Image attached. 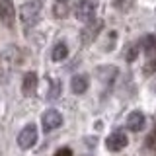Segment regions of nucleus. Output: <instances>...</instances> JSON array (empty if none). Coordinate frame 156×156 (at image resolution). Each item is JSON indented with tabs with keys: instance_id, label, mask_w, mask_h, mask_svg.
<instances>
[{
	"instance_id": "nucleus-14",
	"label": "nucleus",
	"mask_w": 156,
	"mask_h": 156,
	"mask_svg": "<svg viewBox=\"0 0 156 156\" xmlns=\"http://www.w3.org/2000/svg\"><path fill=\"white\" fill-rule=\"evenodd\" d=\"M58 94H61V84H58V80H53V88L49 92V100H57Z\"/></svg>"
},
{
	"instance_id": "nucleus-4",
	"label": "nucleus",
	"mask_w": 156,
	"mask_h": 156,
	"mask_svg": "<svg viewBox=\"0 0 156 156\" xmlns=\"http://www.w3.org/2000/svg\"><path fill=\"white\" fill-rule=\"evenodd\" d=\"M41 123H43L45 133L47 131H55V129H58V127L62 125V115L58 113L57 109H47L45 113H43V117H41Z\"/></svg>"
},
{
	"instance_id": "nucleus-8",
	"label": "nucleus",
	"mask_w": 156,
	"mask_h": 156,
	"mask_svg": "<svg viewBox=\"0 0 156 156\" xmlns=\"http://www.w3.org/2000/svg\"><path fill=\"white\" fill-rule=\"evenodd\" d=\"M127 127H129V131H133V133H139L144 127V115L140 113V111L129 113V117H127Z\"/></svg>"
},
{
	"instance_id": "nucleus-17",
	"label": "nucleus",
	"mask_w": 156,
	"mask_h": 156,
	"mask_svg": "<svg viewBox=\"0 0 156 156\" xmlns=\"http://www.w3.org/2000/svg\"><path fill=\"white\" fill-rule=\"evenodd\" d=\"M68 0H57V4H66Z\"/></svg>"
},
{
	"instance_id": "nucleus-2",
	"label": "nucleus",
	"mask_w": 156,
	"mask_h": 156,
	"mask_svg": "<svg viewBox=\"0 0 156 156\" xmlns=\"http://www.w3.org/2000/svg\"><path fill=\"white\" fill-rule=\"evenodd\" d=\"M96 8H98V0H80L74 8V14H76V20L78 22H92L94 20V14H96Z\"/></svg>"
},
{
	"instance_id": "nucleus-13",
	"label": "nucleus",
	"mask_w": 156,
	"mask_h": 156,
	"mask_svg": "<svg viewBox=\"0 0 156 156\" xmlns=\"http://www.w3.org/2000/svg\"><path fill=\"white\" fill-rule=\"evenodd\" d=\"M152 72H156V51L148 55V62L144 65V74H152Z\"/></svg>"
},
{
	"instance_id": "nucleus-16",
	"label": "nucleus",
	"mask_w": 156,
	"mask_h": 156,
	"mask_svg": "<svg viewBox=\"0 0 156 156\" xmlns=\"http://www.w3.org/2000/svg\"><path fill=\"white\" fill-rule=\"evenodd\" d=\"M55 156H72V150L70 148H61V150H57Z\"/></svg>"
},
{
	"instance_id": "nucleus-7",
	"label": "nucleus",
	"mask_w": 156,
	"mask_h": 156,
	"mask_svg": "<svg viewBox=\"0 0 156 156\" xmlns=\"http://www.w3.org/2000/svg\"><path fill=\"white\" fill-rule=\"evenodd\" d=\"M127 143H129V139H127L125 133H113V135H109V139L105 140V146H107V150L117 152V150L125 148Z\"/></svg>"
},
{
	"instance_id": "nucleus-15",
	"label": "nucleus",
	"mask_w": 156,
	"mask_h": 156,
	"mask_svg": "<svg viewBox=\"0 0 156 156\" xmlns=\"http://www.w3.org/2000/svg\"><path fill=\"white\" fill-rule=\"evenodd\" d=\"M136 53H139V47H136V45H131L129 53H127V61H135V58H136Z\"/></svg>"
},
{
	"instance_id": "nucleus-6",
	"label": "nucleus",
	"mask_w": 156,
	"mask_h": 156,
	"mask_svg": "<svg viewBox=\"0 0 156 156\" xmlns=\"http://www.w3.org/2000/svg\"><path fill=\"white\" fill-rule=\"evenodd\" d=\"M101 27H104V22H101V20H98L96 23H90V22H88V26L82 29V33H80L82 45H90V43L98 37V33H100Z\"/></svg>"
},
{
	"instance_id": "nucleus-9",
	"label": "nucleus",
	"mask_w": 156,
	"mask_h": 156,
	"mask_svg": "<svg viewBox=\"0 0 156 156\" xmlns=\"http://www.w3.org/2000/svg\"><path fill=\"white\" fill-rule=\"evenodd\" d=\"M35 90H37V74H35V72H27V74L23 76L22 92H23L26 96H31Z\"/></svg>"
},
{
	"instance_id": "nucleus-5",
	"label": "nucleus",
	"mask_w": 156,
	"mask_h": 156,
	"mask_svg": "<svg viewBox=\"0 0 156 156\" xmlns=\"http://www.w3.org/2000/svg\"><path fill=\"white\" fill-rule=\"evenodd\" d=\"M14 18H16L14 2L12 0H0V22H2L4 26L12 27L14 26Z\"/></svg>"
},
{
	"instance_id": "nucleus-10",
	"label": "nucleus",
	"mask_w": 156,
	"mask_h": 156,
	"mask_svg": "<svg viewBox=\"0 0 156 156\" xmlns=\"http://www.w3.org/2000/svg\"><path fill=\"white\" fill-rule=\"evenodd\" d=\"M70 88L74 94H84L88 90V76L86 74H76L72 76V82H70Z\"/></svg>"
},
{
	"instance_id": "nucleus-1",
	"label": "nucleus",
	"mask_w": 156,
	"mask_h": 156,
	"mask_svg": "<svg viewBox=\"0 0 156 156\" xmlns=\"http://www.w3.org/2000/svg\"><path fill=\"white\" fill-rule=\"evenodd\" d=\"M41 10H43V0H29L23 4L20 8V20H22L23 27L29 29L35 26L39 22V16H41Z\"/></svg>"
},
{
	"instance_id": "nucleus-3",
	"label": "nucleus",
	"mask_w": 156,
	"mask_h": 156,
	"mask_svg": "<svg viewBox=\"0 0 156 156\" xmlns=\"http://www.w3.org/2000/svg\"><path fill=\"white\" fill-rule=\"evenodd\" d=\"M35 140H37V127L35 125H26L22 129V133L18 135V144H20V148H31L33 144H35Z\"/></svg>"
},
{
	"instance_id": "nucleus-12",
	"label": "nucleus",
	"mask_w": 156,
	"mask_h": 156,
	"mask_svg": "<svg viewBox=\"0 0 156 156\" xmlns=\"http://www.w3.org/2000/svg\"><path fill=\"white\" fill-rule=\"evenodd\" d=\"M68 55V47L66 43H57L55 47H53V61H62V58H66Z\"/></svg>"
},
{
	"instance_id": "nucleus-11",
	"label": "nucleus",
	"mask_w": 156,
	"mask_h": 156,
	"mask_svg": "<svg viewBox=\"0 0 156 156\" xmlns=\"http://www.w3.org/2000/svg\"><path fill=\"white\" fill-rule=\"evenodd\" d=\"M140 47H143V51L146 53V55H152V53L156 51V35H146V37H143Z\"/></svg>"
}]
</instances>
